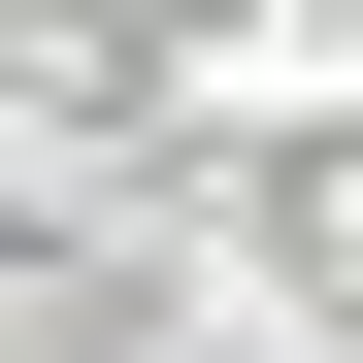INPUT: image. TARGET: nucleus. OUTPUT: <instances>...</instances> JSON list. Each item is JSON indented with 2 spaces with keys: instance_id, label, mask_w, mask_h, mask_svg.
I'll return each mask as SVG.
<instances>
[]
</instances>
